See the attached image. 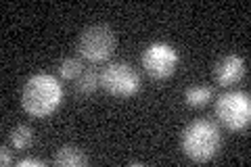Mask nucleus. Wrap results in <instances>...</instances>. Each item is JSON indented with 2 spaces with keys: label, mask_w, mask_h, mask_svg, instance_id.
I'll return each instance as SVG.
<instances>
[{
  "label": "nucleus",
  "mask_w": 251,
  "mask_h": 167,
  "mask_svg": "<svg viewBox=\"0 0 251 167\" xmlns=\"http://www.w3.org/2000/svg\"><path fill=\"white\" fill-rule=\"evenodd\" d=\"M97 88H100V79L99 73L94 69H84L80 77L75 79V90L77 94H92Z\"/></svg>",
  "instance_id": "obj_12"
},
{
  "label": "nucleus",
  "mask_w": 251,
  "mask_h": 167,
  "mask_svg": "<svg viewBox=\"0 0 251 167\" xmlns=\"http://www.w3.org/2000/svg\"><path fill=\"white\" fill-rule=\"evenodd\" d=\"M13 163V155H11V150H9V146H2V148H0V165H2V167H9Z\"/></svg>",
  "instance_id": "obj_14"
},
{
  "label": "nucleus",
  "mask_w": 251,
  "mask_h": 167,
  "mask_svg": "<svg viewBox=\"0 0 251 167\" xmlns=\"http://www.w3.org/2000/svg\"><path fill=\"white\" fill-rule=\"evenodd\" d=\"M9 140H11V146L17 148V150H25L34 144V132H31L29 125L25 123H19L15 125L9 134Z\"/></svg>",
  "instance_id": "obj_10"
},
{
  "label": "nucleus",
  "mask_w": 251,
  "mask_h": 167,
  "mask_svg": "<svg viewBox=\"0 0 251 167\" xmlns=\"http://www.w3.org/2000/svg\"><path fill=\"white\" fill-rule=\"evenodd\" d=\"M218 121L230 132H243L251 123V98L243 90H228L216 100Z\"/></svg>",
  "instance_id": "obj_4"
},
{
  "label": "nucleus",
  "mask_w": 251,
  "mask_h": 167,
  "mask_svg": "<svg viewBox=\"0 0 251 167\" xmlns=\"http://www.w3.org/2000/svg\"><path fill=\"white\" fill-rule=\"evenodd\" d=\"M140 63H143V69L149 77L161 82V79H168L176 73L180 54L174 46L168 42H151L143 50Z\"/></svg>",
  "instance_id": "obj_6"
},
{
  "label": "nucleus",
  "mask_w": 251,
  "mask_h": 167,
  "mask_svg": "<svg viewBox=\"0 0 251 167\" xmlns=\"http://www.w3.org/2000/svg\"><path fill=\"white\" fill-rule=\"evenodd\" d=\"M59 77L65 79V82H72V79H77L80 73L84 71V65H82V59L80 57H65L59 61Z\"/></svg>",
  "instance_id": "obj_11"
},
{
  "label": "nucleus",
  "mask_w": 251,
  "mask_h": 167,
  "mask_svg": "<svg viewBox=\"0 0 251 167\" xmlns=\"http://www.w3.org/2000/svg\"><path fill=\"white\" fill-rule=\"evenodd\" d=\"M220 144H222V134L218 123L209 119H193L180 136V148L184 157L195 163L211 161L218 155Z\"/></svg>",
  "instance_id": "obj_2"
},
{
  "label": "nucleus",
  "mask_w": 251,
  "mask_h": 167,
  "mask_svg": "<svg viewBox=\"0 0 251 167\" xmlns=\"http://www.w3.org/2000/svg\"><path fill=\"white\" fill-rule=\"evenodd\" d=\"M19 167H44V161L42 159H36V157H23L17 161Z\"/></svg>",
  "instance_id": "obj_13"
},
{
  "label": "nucleus",
  "mask_w": 251,
  "mask_h": 167,
  "mask_svg": "<svg viewBox=\"0 0 251 167\" xmlns=\"http://www.w3.org/2000/svg\"><path fill=\"white\" fill-rule=\"evenodd\" d=\"M245 59L241 57V54H224L222 59L216 63L214 67V77L218 86H222V88H228V86H234L239 84L243 77H245Z\"/></svg>",
  "instance_id": "obj_7"
},
{
  "label": "nucleus",
  "mask_w": 251,
  "mask_h": 167,
  "mask_svg": "<svg viewBox=\"0 0 251 167\" xmlns=\"http://www.w3.org/2000/svg\"><path fill=\"white\" fill-rule=\"evenodd\" d=\"M214 98V88H209V86H191V88L184 90V102L186 107L191 109H201L209 105V100Z\"/></svg>",
  "instance_id": "obj_9"
},
{
  "label": "nucleus",
  "mask_w": 251,
  "mask_h": 167,
  "mask_svg": "<svg viewBox=\"0 0 251 167\" xmlns=\"http://www.w3.org/2000/svg\"><path fill=\"white\" fill-rule=\"evenodd\" d=\"M63 86L50 73H34L21 90V107L29 117H49L61 107Z\"/></svg>",
  "instance_id": "obj_1"
},
{
  "label": "nucleus",
  "mask_w": 251,
  "mask_h": 167,
  "mask_svg": "<svg viewBox=\"0 0 251 167\" xmlns=\"http://www.w3.org/2000/svg\"><path fill=\"white\" fill-rule=\"evenodd\" d=\"M52 163L59 167H82L88 163V157H86L82 148H77L74 144H65V146H59L54 150Z\"/></svg>",
  "instance_id": "obj_8"
},
{
  "label": "nucleus",
  "mask_w": 251,
  "mask_h": 167,
  "mask_svg": "<svg viewBox=\"0 0 251 167\" xmlns=\"http://www.w3.org/2000/svg\"><path fill=\"white\" fill-rule=\"evenodd\" d=\"M100 88L117 98H130L140 90V73L124 61H113L99 73Z\"/></svg>",
  "instance_id": "obj_5"
},
{
  "label": "nucleus",
  "mask_w": 251,
  "mask_h": 167,
  "mask_svg": "<svg viewBox=\"0 0 251 167\" xmlns=\"http://www.w3.org/2000/svg\"><path fill=\"white\" fill-rule=\"evenodd\" d=\"M115 44L117 38L113 29L105 23H94V25L82 29L75 42V50L80 54V59L88 63H105L115 52Z\"/></svg>",
  "instance_id": "obj_3"
}]
</instances>
